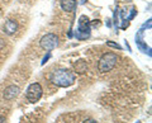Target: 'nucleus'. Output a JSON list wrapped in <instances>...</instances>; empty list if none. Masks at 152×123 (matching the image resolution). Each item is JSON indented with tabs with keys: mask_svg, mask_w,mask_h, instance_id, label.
<instances>
[{
	"mask_svg": "<svg viewBox=\"0 0 152 123\" xmlns=\"http://www.w3.org/2000/svg\"><path fill=\"white\" fill-rule=\"evenodd\" d=\"M4 46H5V43H4V41H3V40H0V51L3 50V47H4Z\"/></svg>",
	"mask_w": 152,
	"mask_h": 123,
	"instance_id": "2eb2a0df",
	"label": "nucleus"
},
{
	"mask_svg": "<svg viewBox=\"0 0 152 123\" xmlns=\"http://www.w3.org/2000/svg\"><path fill=\"white\" fill-rule=\"evenodd\" d=\"M107 26H108V27H112V23H110V19H107Z\"/></svg>",
	"mask_w": 152,
	"mask_h": 123,
	"instance_id": "f3484780",
	"label": "nucleus"
},
{
	"mask_svg": "<svg viewBox=\"0 0 152 123\" xmlns=\"http://www.w3.org/2000/svg\"><path fill=\"white\" fill-rule=\"evenodd\" d=\"M136 123H141V122H140V121H137V122H136Z\"/></svg>",
	"mask_w": 152,
	"mask_h": 123,
	"instance_id": "6ab92c4d",
	"label": "nucleus"
},
{
	"mask_svg": "<svg viewBox=\"0 0 152 123\" xmlns=\"http://www.w3.org/2000/svg\"><path fill=\"white\" fill-rule=\"evenodd\" d=\"M0 123H7V119H5V117L0 116Z\"/></svg>",
	"mask_w": 152,
	"mask_h": 123,
	"instance_id": "4468645a",
	"label": "nucleus"
},
{
	"mask_svg": "<svg viewBox=\"0 0 152 123\" xmlns=\"http://www.w3.org/2000/svg\"><path fill=\"white\" fill-rule=\"evenodd\" d=\"M107 45L109 46V47H113V48H117V50H122V47L118 45V43H114V42H112V41H108L107 42Z\"/></svg>",
	"mask_w": 152,
	"mask_h": 123,
	"instance_id": "f8f14e48",
	"label": "nucleus"
},
{
	"mask_svg": "<svg viewBox=\"0 0 152 123\" xmlns=\"http://www.w3.org/2000/svg\"><path fill=\"white\" fill-rule=\"evenodd\" d=\"M136 45H137V47H138V50L142 51L143 53H147L148 56L152 55L151 53V47H148L143 42V29H142V28L137 32V34H136Z\"/></svg>",
	"mask_w": 152,
	"mask_h": 123,
	"instance_id": "423d86ee",
	"label": "nucleus"
},
{
	"mask_svg": "<svg viewBox=\"0 0 152 123\" xmlns=\"http://www.w3.org/2000/svg\"><path fill=\"white\" fill-rule=\"evenodd\" d=\"M86 1H88V0H81V1H80V3H81V4H85Z\"/></svg>",
	"mask_w": 152,
	"mask_h": 123,
	"instance_id": "a211bd4d",
	"label": "nucleus"
},
{
	"mask_svg": "<svg viewBox=\"0 0 152 123\" xmlns=\"http://www.w3.org/2000/svg\"><path fill=\"white\" fill-rule=\"evenodd\" d=\"M137 14V10H136V8H132V10H131V14L126 18V20H132L133 18H134V15Z\"/></svg>",
	"mask_w": 152,
	"mask_h": 123,
	"instance_id": "9b49d317",
	"label": "nucleus"
},
{
	"mask_svg": "<svg viewBox=\"0 0 152 123\" xmlns=\"http://www.w3.org/2000/svg\"><path fill=\"white\" fill-rule=\"evenodd\" d=\"M42 94H43V89H42L41 84L38 83H33L31 84L27 89V99L31 103H36L41 99Z\"/></svg>",
	"mask_w": 152,
	"mask_h": 123,
	"instance_id": "39448f33",
	"label": "nucleus"
},
{
	"mask_svg": "<svg viewBox=\"0 0 152 123\" xmlns=\"http://www.w3.org/2000/svg\"><path fill=\"white\" fill-rule=\"evenodd\" d=\"M84 123H98V122H96V121H94V119H86Z\"/></svg>",
	"mask_w": 152,
	"mask_h": 123,
	"instance_id": "dca6fc26",
	"label": "nucleus"
},
{
	"mask_svg": "<svg viewBox=\"0 0 152 123\" xmlns=\"http://www.w3.org/2000/svg\"><path fill=\"white\" fill-rule=\"evenodd\" d=\"M118 62V56L114 52H107L104 53L98 62V69L100 72H108L115 67V65Z\"/></svg>",
	"mask_w": 152,
	"mask_h": 123,
	"instance_id": "7ed1b4c3",
	"label": "nucleus"
},
{
	"mask_svg": "<svg viewBox=\"0 0 152 123\" xmlns=\"http://www.w3.org/2000/svg\"><path fill=\"white\" fill-rule=\"evenodd\" d=\"M3 29H4V33H7L8 36H13L14 33L18 31V23L15 20H13V19H9V20L5 22Z\"/></svg>",
	"mask_w": 152,
	"mask_h": 123,
	"instance_id": "0eeeda50",
	"label": "nucleus"
},
{
	"mask_svg": "<svg viewBox=\"0 0 152 123\" xmlns=\"http://www.w3.org/2000/svg\"><path fill=\"white\" fill-rule=\"evenodd\" d=\"M74 69L77 74H85L88 71V64L85 60H77L74 64Z\"/></svg>",
	"mask_w": 152,
	"mask_h": 123,
	"instance_id": "9d476101",
	"label": "nucleus"
},
{
	"mask_svg": "<svg viewBox=\"0 0 152 123\" xmlns=\"http://www.w3.org/2000/svg\"><path fill=\"white\" fill-rule=\"evenodd\" d=\"M91 34V27H90V20L86 15H81L79 18L77 28L75 31V38L79 41L88 40Z\"/></svg>",
	"mask_w": 152,
	"mask_h": 123,
	"instance_id": "f03ea898",
	"label": "nucleus"
},
{
	"mask_svg": "<svg viewBox=\"0 0 152 123\" xmlns=\"http://www.w3.org/2000/svg\"><path fill=\"white\" fill-rule=\"evenodd\" d=\"M39 46L43 48L45 51H52L58 46V37L53 33H47L39 41Z\"/></svg>",
	"mask_w": 152,
	"mask_h": 123,
	"instance_id": "20e7f679",
	"label": "nucleus"
},
{
	"mask_svg": "<svg viewBox=\"0 0 152 123\" xmlns=\"http://www.w3.org/2000/svg\"><path fill=\"white\" fill-rule=\"evenodd\" d=\"M50 79H51L52 84H55L56 86L69 88L75 83L76 76L72 71H70L67 69H58V70H56V71L52 72Z\"/></svg>",
	"mask_w": 152,
	"mask_h": 123,
	"instance_id": "f257e3e1",
	"label": "nucleus"
},
{
	"mask_svg": "<svg viewBox=\"0 0 152 123\" xmlns=\"http://www.w3.org/2000/svg\"><path fill=\"white\" fill-rule=\"evenodd\" d=\"M61 8L65 12H74L76 7H77V0H61L60 1Z\"/></svg>",
	"mask_w": 152,
	"mask_h": 123,
	"instance_id": "1a4fd4ad",
	"label": "nucleus"
},
{
	"mask_svg": "<svg viewBox=\"0 0 152 123\" xmlns=\"http://www.w3.org/2000/svg\"><path fill=\"white\" fill-rule=\"evenodd\" d=\"M50 59H51V53H47V55L45 56V57H43V61H42V65H45V64H46Z\"/></svg>",
	"mask_w": 152,
	"mask_h": 123,
	"instance_id": "ddd939ff",
	"label": "nucleus"
},
{
	"mask_svg": "<svg viewBox=\"0 0 152 123\" xmlns=\"http://www.w3.org/2000/svg\"><path fill=\"white\" fill-rule=\"evenodd\" d=\"M19 94V88L15 86V85H10V86L5 88V90H4V98L7 99V100H13L14 98H17Z\"/></svg>",
	"mask_w": 152,
	"mask_h": 123,
	"instance_id": "6e6552de",
	"label": "nucleus"
}]
</instances>
